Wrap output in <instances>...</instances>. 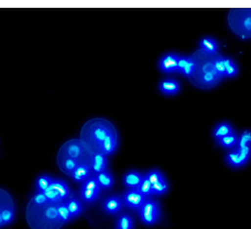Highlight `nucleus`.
<instances>
[{
  "instance_id": "f257e3e1",
  "label": "nucleus",
  "mask_w": 251,
  "mask_h": 229,
  "mask_svg": "<svg viewBox=\"0 0 251 229\" xmlns=\"http://www.w3.org/2000/svg\"><path fill=\"white\" fill-rule=\"evenodd\" d=\"M27 221L32 229H61V221L56 204L47 202L45 205H36L32 201L27 207Z\"/></svg>"
},
{
  "instance_id": "f03ea898",
  "label": "nucleus",
  "mask_w": 251,
  "mask_h": 229,
  "mask_svg": "<svg viewBox=\"0 0 251 229\" xmlns=\"http://www.w3.org/2000/svg\"><path fill=\"white\" fill-rule=\"evenodd\" d=\"M83 130L91 132L90 134L82 133V142H84L93 155L100 152L101 145L106 137L116 131L113 125L101 119H96L88 123Z\"/></svg>"
},
{
  "instance_id": "7ed1b4c3",
  "label": "nucleus",
  "mask_w": 251,
  "mask_h": 229,
  "mask_svg": "<svg viewBox=\"0 0 251 229\" xmlns=\"http://www.w3.org/2000/svg\"><path fill=\"white\" fill-rule=\"evenodd\" d=\"M58 156L73 159L77 161L80 165L91 166L93 154L89 150V148L84 144V142L78 140H71L62 147Z\"/></svg>"
},
{
  "instance_id": "20e7f679",
  "label": "nucleus",
  "mask_w": 251,
  "mask_h": 229,
  "mask_svg": "<svg viewBox=\"0 0 251 229\" xmlns=\"http://www.w3.org/2000/svg\"><path fill=\"white\" fill-rule=\"evenodd\" d=\"M140 220L145 225L151 226L156 224L161 217V208L159 203L150 199H147L141 208L138 210Z\"/></svg>"
},
{
  "instance_id": "39448f33",
  "label": "nucleus",
  "mask_w": 251,
  "mask_h": 229,
  "mask_svg": "<svg viewBox=\"0 0 251 229\" xmlns=\"http://www.w3.org/2000/svg\"><path fill=\"white\" fill-rule=\"evenodd\" d=\"M123 204L128 208H131L133 210H139L143 204L146 202L147 198L144 197L138 190L137 189H128L123 197Z\"/></svg>"
},
{
  "instance_id": "423d86ee",
  "label": "nucleus",
  "mask_w": 251,
  "mask_h": 229,
  "mask_svg": "<svg viewBox=\"0 0 251 229\" xmlns=\"http://www.w3.org/2000/svg\"><path fill=\"white\" fill-rule=\"evenodd\" d=\"M180 55L177 53H167L159 61V69L165 74L178 72V63Z\"/></svg>"
},
{
  "instance_id": "0eeeda50",
  "label": "nucleus",
  "mask_w": 251,
  "mask_h": 229,
  "mask_svg": "<svg viewBox=\"0 0 251 229\" xmlns=\"http://www.w3.org/2000/svg\"><path fill=\"white\" fill-rule=\"evenodd\" d=\"M124 207L123 200L119 196H110L102 204V209L107 214H117L119 213Z\"/></svg>"
},
{
  "instance_id": "6e6552de",
  "label": "nucleus",
  "mask_w": 251,
  "mask_h": 229,
  "mask_svg": "<svg viewBox=\"0 0 251 229\" xmlns=\"http://www.w3.org/2000/svg\"><path fill=\"white\" fill-rule=\"evenodd\" d=\"M49 187L51 189H53L60 196V198L63 202H66L68 199H70L73 196L70 186L68 185V183L66 181H64L62 179L53 178Z\"/></svg>"
},
{
  "instance_id": "1a4fd4ad",
  "label": "nucleus",
  "mask_w": 251,
  "mask_h": 229,
  "mask_svg": "<svg viewBox=\"0 0 251 229\" xmlns=\"http://www.w3.org/2000/svg\"><path fill=\"white\" fill-rule=\"evenodd\" d=\"M144 174H141L137 170H131L128 171L123 177V183L125 187L128 189H137L139 187L140 183L142 182Z\"/></svg>"
},
{
  "instance_id": "9d476101",
  "label": "nucleus",
  "mask_w": 251,
  "mask_h": 229,
  "mask_svg": "<svg viewBox=\"0 0 251 229\" xmlns=\"http://www.w3.org/2000/svg\"><path fill=\"white\" fill-rule=\"evenodd\" d=\"M117 148H118V134H117V131H114L113 133H111L109 136L106 137V139L101 145L99 153L107 157L109 155H112L117 150Z\"/></svg>"
},
{
  "instance_id": "9b49d317",
  "label": "nucleus",
  "mask_w": 251,
  "mask_h": 229,
  "mask_svg": "<svg viewBox=\"0 0 251 229\" xmlns=\"http://www.w3.org/2000/svg\"><path fill=\"white\" fill-rule=\"evenodd\" d=\"M108 166H109V164H108V160H107L106 156H104L100 153H96L92 156L91 167L93 174H98L100 172L108 170Z\"/></svg>"
},
{
  "instance_id": "f8f14e48",
  "label": "nucleus",
  "mask_w": 251,
  "mask_h": 229,
  "mask_svg": "<svg viewBox=\"0 0 251 229\" xmlns=\"http://www.w3.org/2000/svg\"><path fill=\"white\" fill-rule=\"evenodd\" d=\"M180 89H181V85L179 82L174 79H166L159 83V90L165 95H169V96L176 95L179 93Z\"/></svg>"
},
{
  "instance_id": "ddd939ff",
  "label": "nucleus",
  "mask_w": 251,
  "mask_h": 229,
  "mask_svg": "<svg viewBox=\"0 0 251 229\" xmlns=\"http://www.w3.org/2000/svg\"><path fill=\"white\" fill-rule=\"evenodd\" d=\"M195 67V62L190 57L180 56L178 63V72L181 73L183 76H190L194 72Z\"/></svg>"
},
{
  "instance_id": "4468645a",
  "label": "nucleus",
  "mask_w": 251,
  "mask_h": 229,
  "mask_svg": "<svg viewBox=\"0 0 251 229\" xmlns=\"http://www.w3.org/2000/svg\"><path fill=\"white\" fill-rule=\"evenodd\" d=\"M93 175L91 166L89 165H80L72 173V179L77 183H84L88 178Z\"/></svg>"
},
{
  "instance_id": "2eb2a0df",
  "label": "nucleus",
  "mask_w": 251,
  "mask_h": 229,
  "mask_svg": "<svg viewBox=\"0 0 251 229\" xmlns=\"http://www.w3.org/2000/svg\"><path fill=\"white\" fill-rule=\"evenodd\" d=\"M94 176H95L101 190H110L115 183L114 176L112 175V173L109 170L100 172L98 174H94Z\"/></svg>"
},
{
  "instance_id": "dca6fc26",
  "label": "nucleus",
  "mask_w": 251,
  "mask_h": 229,
  "mask_svg": "<svg viewBox=\"0 0 251 229\" xmlns=\"http://www.w3.org/2000/svg\"><path fill=\"white\" fill-rule=\"evenodd\" d=\"M58 165L61 170L69 176H71L74 170L80 166V164L77 161L70 158H66V157H60V156H58Z\"/></svg>"
},
{
  "instance_id": "f3484780",
  "label": "nucleus",
  "mask_w": 251,
  "mask_h": 229,
  "mask_svg": "<svg viewBox=\"0 0 251 229\" xmlns=\"http://www.w3.org/2000/svg\"><path fill=\"white\" fill-rule=\"evenodd\" d=\"M67 208L72 215V218L75 219L77 217H79L83 211H84V207L82 204V201L79 200L78 198H76L75 196H72L70 199H68L66 202Z\"/></svg>"
},
{
  "instance_id": "a211bd4d",
  "label": "nucleus",
  "mask_w": 251,
  "mask_h": 229,
  "mask_svg": "<svg viewBox=\"0 0 251 229\" xmlns=\"http://www.w3.org/2000/svg\"><path fill=\"white\" fill-rule=\"evenodd\" d=\"M226 161L228 163V165L231 167H241L243 166H245L248 162L239 154V152L237 151V149H233L232 151H230L227 157H226Z\"/></svg>"
},
{
  "instance_id": "6ab92c4d",
  "label": "nucleus",
  "mask_w": 251,
  "mask_h": 229,
  "mask_svg": "<svg viewBox=\"0 0 251 229\" xmlns=\"http://www.w3.org/2000/svg\"><path fill=\"white\" fill-rule=\"evenodd\" d=\"M9 208H14L13 200L6 191L0 189V227L4 226L2 221V212Z\"/></svg>"
},
{
  "instance_id": "aec40b11",
  "label": "nucleus",
  "mask_w": 251,
  "mask_h": 229,
  "mask_svg": "<svg viewBox=\"0 0 251 229\" xmlns=\"http://www.w3.org/2000/svg\"><path fill=\"white\" fill-rule=\"evenodd\" d=\"M234 133V129L228 123H220L217 125L213 130V137L216 140H219L225 136Z\"/></svg>"
},
{
  "instance_id": "412c9836",
  "label": "nucleus",
  "mask_w": 251,
  "mask_h": 229,
  "mask_svg": "<svg viewBox=\"0 0 251 229\" xmlns=\"http://www.w3.org/2000/svg\"><path fill=\"white\" fill-rule=\"evenodd\" d=\"M238 141H239V136L235 132L217 140L218 144L221 147H223L225 149H229V150L236 149L237 145H238Z\"/></svg>"
},
{
  "instance_id": "4be33fe9",
  "label": "nucleus",
  "mask_w": 251,
  "mask_h": 229,
  "mask_svg": "<svg viewBox=\"0 0 251 229\" xmlns=\"http://www.w3.org/2000/svg\"><path fill=\"white\" fill-rule=\"evenodd\" d=\"M101 192L98 191H93V190H89V189H80V198L81 201H83L86 204H92L96 202L100 198Z\"/></svg>"
},
{
  "instance_id": "5701e85b",
  "label": "nucleus",
  "mask_w": 251,
  "mask_h": 229,
  "mask_svg": "<svg viewBox=\"0 0 251 229\" xmlns=\"http://www.w3.org/2000/svg\"><path fill=\"white\" fill-rule=\"evenodd\" d=\"M199 46L207 53L214 54L218 51V42L213 38H203L199 42Z\"/></svg>"
},
{
  "instance_id": "b1692460",
  "label": "nucleus",
  "mask_w": 251,
  "mask_h": 229,
  "mask_svg": "<svg viewBox=\"0 0 251 229\" xmlns=\"http://www.w3.org/2000/svg\"><path fill=\"white\" fill-rule=\"evenodd\" d=\"M134 226H135L134 219L128 213L121 214L117 219V223H116L117 229H134Z\"/></svg>"
},
{
  "instance_id": "393cba45",
  "label": "nucleus",
  "mask_w": 251,
  "mask_h": 229,
  "mask_svg": "<svg viewBox=\"0 0 251 229\" xmlns=\"http://www.w3.org/2000/svg\"><path fill=\"white\" fill-rule=\"evenodd\" d=\"M53 178L47 174H42L37 178L36 181V189L37 192H45L47 190L52 182Z\"/></svg>"
},
{
  "instance_id": "a878e982",
  "label": "nucleus",
  "mask_w": 251,
  "mask_h": 229,
  "mask_svg": "<svg viewBox=\"0 0 251 229\" xmlns=\"http://www.w3.org/2000/svg\"><path fill=\"white\" fill-rule=\"evenodd\" d=\"M57 206V211H58V215L61 219V221L65 224V223H69L70 221L73 220L72 218V215L67 208V205L65 202H62V203H59V204H56Z\"/></svg>"
},
{
  "instance_id": "bb28decb",
  "label": "nucleus",
  "mask_w": 251,
  "mask_h": 229,
  "mask_svg": "<svg viewBox=\"0 0 251 229\" xmlns=\"http://www.w3.org/2000/svg\"><path fill=\"white\" fill-rule=\"evenodd\" d=\"M169 189V184L166 180V178H163L162 180L158 181L157 183L152 185V195L153 196H161L167 193Z\"/></svg>"
},
{
  "instance_id": "cd10ccee",
  "label": "nucleus",
  "mask_w": 251,
  "mask_h": 229,
  "mask_svg": "<svg viewBox=\"0 0 251 229\" xmlns=\"http://www.w3.org/2000/svg\"><path fill=\"white\" fill-rule=\"evenodd\" d=\"M225 67H226V77L232 78L237 75L238 68L232 59L225 58Z\"/></svg>"
},
{
  "instance_id": "c85d7f7f",
  "label": "nucleus",
  "mask_w": 251,
  "mask_h": 229,
  "mask_svg": "<svg viewBox=\"0 0 251 229\" xmlns=\"http://www.w3.org/2000/svg\"><path fill=\"white\" fill-rule=\"evenodd\" d=\"M137 190L144 196L146 197L147 199H149V197L153 196L152 195V184L149 182V180L146 178L145 174H144V177H143V180L142 182L140 183L139 187L137 188Z\"/></svg>"
},
{
  "instance_id": "c756f323",
  "label": "nucleus",
  "mask_w": 251,
  "mask_h": 229,
  "mask_svg": "<svg viewBox=\"0 0 251 229\" xmlns=\"http://www.w3.org/2000/svg\"><path fill=\"white\" fill-rule=\"evenodd\" d=\"M81 188H84V189H89V190H93V191H98V192H101V188L94 176L91 175L90 178H88L84 183H82V186Z\"/></svg>"
},
{
  "instance_id": "7c9ffc66",
  "label": "nucleus",
  "mask_w": 251,
  "mask_h": 229,
  "mask_svg": "<svg viewBox=\"0 0 251 229\" xmlns=\"http://www.w3.org/2000/svg\"><path fill=\"white\" fill-rule=\"evenodd\" d=\"M213 66H214V70H215V72H216V74H217L218 77H220V78L226 77L225 58L220 57V58L216 59L215 62H214V64H213Z\"/></svg>"
},
{
  "instance_id": "2f4dec72",
  "label": "nucleus",
  "mask_w": 251,
  "mask_h": 229,
  "mask_svg": "<svg viewBox=\"0 0 251 229\" xmlns=\"http://www.w3.org/2000/svg\"><path fill=\"white\" fill-rule=\"evenodd\" d=\"M145 176L146 178L149 180V182L153 185L155 183H157L158 181L162 180L163 178H165V176L163 175V173L158 170V169H152V170H149L148 172L145 173Z\"/></svg>"
},
{
  "instance_id": "473e14b6",
  "label": "nucleus",
  "mask_w": 251,
  "mask_h": 229,
  "mask_svg": "<svg viewBox=\"0 0 251 229\" xmlns=\"http://www.w3.org/2000/svg\"><path fill=\"white\" fill-rule=\"evenodd\" d=\"M245 146H251V131L249 130H245L239 136L237 148H242Z\"/></svg>"
},
{
  "instance_id": "72a5a7b5",
  "label": "nucleus",
  "mask_w": 251,
  "mask_h": 229,
  "mask_svg": "<svg viewBox=\"0 0 251 229\" xmlns=\"http://www.w3.org/2000/svg\"><path fill=\"white\" fill-rule=\"evenodd\" d=\"M44 193H45V195L46 196L48 202H50V203L59 204V203H62V202H63V201L61 200L60 196H59L53 189H51L50 187H49L47 190H46Z\"/></svg>"
},
{
  "instance_id": "f704fd0d",
  "label": "nucleus",
  "mask_w": 251,
  "mask_h": 229,
  "mask_svg": "<svg viewBox=\"0 0 251 229\" xmlns=\"http://www.w3.org/2000/svg\"><path fill=\"white\" fill-rule=\"evenodd\" d=\"M31 201L33 203H35L36 205H45V204H46L48 202V200H47V198H46V196L45 195L44 192H37L33 196Z\"/></svg>"
},
{
  "instance_id": "c9c22d12",
  "label": "nucleus",
  "mask_w": 251,
  "mask_h": 229,
  "mask_svg": "<svg viewBox=\"0 0 251 229\" xmlns=\"http://www.w3.org/2000/svg\"><path fill=\"white\" fill-rule=\"evenodd\" d=\"M243 26L245 27V29L246 30H248V31H250L251 30V17L249 16V17H247L245 20H244V22H243Z\"/></svg>"
},
{
  "instance_id": "e433bc0d",
  "label": "nucleus",
  "mask_w": 251,
  "mask_h": 229,
  "mask_svg": "<svg viewBox=\"0 0 251 229\" xmlns=\"http://www.w3.org/2000/svg\"><path fill=\"white\" fill-rule=\"evenodd\" d=\"M250 17H251V13H250Z\"/></svg>"
}]
</instances>
